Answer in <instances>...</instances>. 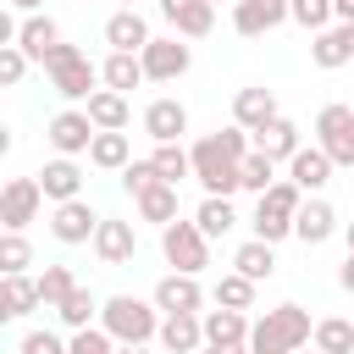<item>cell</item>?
<instances>
[{
	"label": "cell",
	"instance_id": "3957f363",
	"mask_svg": "<svg viewBox=\"0 0 354 354\" xmlns=\"http://www.w3.org/2000/svg\"><path fill=\"white\" fill-rule=\"evenodd\" d=\"M100 326L111 332V343H149L160 332V310H155V299L116 293V299L100 304Z\"/></svg>",
	"mask_w": 354,
	"mask_h": 354
},
{
	"label": "cell",
	"instance_id": "4dcf8cb0",
	"mask_svg": "<svg viewBox=\"0 0 354 354\" xmlns=\"http://www.w3.org/2000/svg\"><path fill=\"white\" fill-rule=\"evenodd\" d=\"M133 205H138V216H144V221H155V227H171V221H177V188H171V183L144 188Z\"/></svg>",
	"mask_w": 354,
	"mask_h": 354
},
{
	"label": "cell",
	"instance_id": "603a6c76",
	"mask_svg": "<svg viewBox=\"0 0 354 354\" xmlns=\"http://www.w3.org/2000/svg\"><path fill=\"white\" fill-rule=\"evenodd\" d=\"M310 61H315L321 72L348 66V61H354V22H337V28L315 33V39H310Z\"/></svg>",
	"mask_w": 354,
	"mask_h": 354
},
{
	"label": "cell",
	"instance_id": "1f68e13d",
	"mask_svg": "<svg viewBox=\"0 0 354 354\" xmlns=\"http://www.w3.org/2000/svg\"><path fill=\"white\" fill-rule=\"evenodd\" d=\"M194 227H199L205 238H227V232L238 227V210H232V199H216V194H205V205L194 210Z\"/></svg>",
	"mask_w": 354,
	"mask_h": 354
},
{
	"label": "cell",
	"instance_id": "d6a6232c",
	"mask_svg": "<svg viewBox=\"0 0 354 354\" xmlns=\"http://www.w3.org/2000/svg\"><path fill=\"white\" fill-rule=\"evenodd\" d=\"M55 315H61V326L83 332V326H94V321H100V299H94V293H88L83 282H77V288H72V293H66V299L55 304Z\"/></svg>",
	"mask_w": 354,
	"mask_h": 354
},
{
	"label": "cell",
	"instance_id": "8d00e7d4",
	"mask_svg": "<svg viewBox=\"0 0 354 354\" xmlns=\"http://www.w3.org/2000/svg\"><path fill=\"white\" fill-rule=\"evenodd\" d=\"M271 183H277V160H266L260 149H249V155L238 160V188H249V194L260 199V194H266Z\"/></svg>",
	"mask_w": 354,
	"mask_h": 354
},
{
	"label": "cell",
	"instance_id": "8992f818",
	"mask_svg": "<svg viewBox=\"0 0 354 354\" xmlns=\"http://www.w3.org/2000/svg\"><path fill=\"white\" fill-rule=\"evenodd\" d=\"M160 254H166V266L171 271H183V277H199L205 266H210V238L194 227V221H171V227H160Z\"/></svg>",
	"mask_w": 354,
	"mask_h": 354
},
{
	"label": "cell",
	"instance_id": "60d3db41",
	"mask_svg": "<svg viewBox=\"0 0 354 354\" xmlns=\"http://www.w3.org/2000/svg\"><path fill=\"white\" fill-rule=\"evenodd\" d=\"M72 288H77V282H72V271H66V266H44V271H39V299H44V310H55Z\"/></svg>",
	"mask_w": 354,
	"mask_h": 354
},
{
	"label": "cell",
	"instance_id": "7c38bea8",
	"mask_svg": "<svg viewBox=\"0 0 354 354\" xmlns=\"http://www.w3.org/2000/svg\"><path fill=\"white\" fill-rule=\"evenodd\" d=\"M199 304H205V288H199V277L166 271V277L155 282V310H160V315H199Z\"/></svg>",
	"mask_w": 354,
	"mask_h": 354
},
{
	"label": "cell",
	"instance_id": "ab89813d",
	"mask_svg": "<svg viewBox=\"0 0 354 354\" xmlns=\"http://www.w3.org/2000/svg\"><path fill=\"white\" fill-rule=\"evenodd\" d=\"M288 17L310 33H326L332 28V0H288Z\"/></svg>",
	"mask_w": 354,
	"mask_h": 354
},
{
	"label": "cell",
	"instance_id": "2e32d148",
	"mask_svg": "<svg viewBox=\"0 0 354 354\" xmlns=\"http://www.w3.org/2000/svg\"><path fill=\"white\" fill-rule=\"evenodd\" d=\"M332 171H337V166L326 160V149H321V144H304V149L288 160V183H293L304 199H310V194H321V188L332 183Z\"/></svg>",
	"mask_w": 354,
	"mask_h": 354
},
{
	"label": "cell",
	"instance_id": "44dd1931",
	"mask_svg": "<svg viewBox=\"0 0 354 354\" xmlns=\"http://www.w3.org/2000/svg\"><path fill=\"white\" fill-rule=\"evenodd\" d=\"M61 44V22L55 17H44V11H33V17H22V28H17V50L33 61V66H44V55Z\"/></svg>",
	"mask_w": 354,
	"mask_h": 354
},
{
	"label": "cell",
	"instance_id": "ac0fdd59",
	"mask_svg": "<svg viewBox=\"0 0 354 354\" xmlns=\"http://www.w3.org/2000/svg\"><path fill=\"white\" fill-rule=\"evenodd\" d=\"M160 17L171 22L177 39H205L216 28V6L210 0H160Z\"/></svg>",
	"mask_w": 354,
	"mask_h": 354
},
{
	"label": "cell",
	"instance_id": "bcb514c9",
	"mask_svg": "<svg viewBox=\"0 0 354 354\" xmlns=\"http://www.w3.org/2000/svg\"><path fill=\"white\" fill-rule=\"evenodd\" d=\"M17 28H22V22L11 17V6H0V50H6V44H17Z\"/></svg>",
	"mask_w": 354,
	"mask_h": 354
},
{
	"label": "cell",
	"instance_id": "83f0119b",
	"mask_svg": "<svg viewBox=\"0 0 354 354\" xmlns=\"http://www.w3.org/2000/svg\"><path fill=\"white\" fill-rule=\"evenodd\" d=\"M83 111H88L94 133H127V122H133V105H127V94H111V88H94Z\"/></svg>",
	"mask_w": 354,
	"mask_h": 354
},
{
	"label": "cell",
	"instance_id": "cb8c5ba5",
	"mask_svg": "<svg viewBox=\"0 0 354 354\" xmlns=\"http://www.w3.org/2000/svg\"><path fill=\"white\" fill-rule=\"evenodd\" d=\"M44 299H39V277H0V326H11V321H22V315H33Z\"/></svg>",
	"mask_w": 354,
	"mask_h": 354
},
{
	"label": "cell",
	"instance_id": "816d5d0a",
	"mask_svg": "<svg viewBox=\"0 0 354 354\" xmlns=\"http://www.w3.org/2000/svg\"><path fill=\"white\" fill-rule=\"evenodd\" d=\"M116 354H149L144 343H116Z\"/></svg>",
	"mask_w": 354,
	"mask_h": 354
},
{
	"label": "cell",
	"instance_id": "ffe728a7",
	"mask_svg": "<svg viewBox=\"0 0 354 354\" xmlns=\"http://www.w3.org/2000/svg\"><path fill=\"white\" fill-rule=\"evenodd\" d=\"M205 348H249V315L243 310H205Z\"/></svg>",
	"mask_w": 354,
	"mask_h": 354
},
{
	"label": "cell",
	"instance_id": "30bf717a",
	"mask_svg": "<svg viewBox=\"0 0 354 354\" xmlns=\"http://www.w3.org/2000/svg\"><path fill=\"white\" fill-rule=\"evenodd\" d=\"M44 138H50V149L55 155H88V144H94V122H88V111H55L50 116V127H44Z\"/></svg>",
	"mask_w": 354,
	"mask_h": 354
},
{
	"label": "cell",
	"instance_id": "8fae6325",
	"mask_svg": "<svg viewBox=\"0 0 354 354\" xmlns=\"http://www.w3.org/2000/svg\"><path fill=\"white\" fill-rule=\"evenodd\" d=\"M50 232H55V243H94L100 210H94L88 199H66V205L50 210Z\"/></svg>",
	"mask_w": 354,
	"mask_h": 354
},
{
	"label": "cell",
	"instance_id": "7bdbcfd3",
	"mask_svg": "<svg viewBox=\"0 0 354 354\" xmlns=\"http://www.w3.org/2000/svg\"><path fill=\"white\" fill-rule=\"evenodd\" d=\"M28 66H33V61H28L17 44H6V50H0V88H17V83L28 77Z\"/></svg>",
	"mask_w": 354,
	"mask_h": 354
},
{
	"label": "cell",
	"instance_id": "6da1fadb",
	"mask_svg": "<svg viewBox=\"0 0 354 354\" xmlns=\"http://www.w3.org/2000/svg\"><path fill=\"white\" fill-rule=\"evenodd\" d=\"M249 149H254V144H249V133H243L238 122H232V127H216V133H205V138H194L188 160H194L199 188L216 194V199H232V194H238V160H243Z\"/></svg>",
	"mask_w": 354,
	"mask_h": 354
},
{
	"label": "cell",
	"instance_id": "9f6ffc18",
	"mask_svg": "<svg viewBox=\"0 0 354 354\" xmlns=\"http://www.w3.org/2000/svg\"><path fill=\"white\" fill-rule=\"evenodd\" d=\"M299 354H321V348H299Z\"/></svg>",
	"mask_w": 354,
	"mask_h": 354
},
{
	"label": "cell",
	"instance_id": "7402d4cb",
	"mask_svg": "<svg viewBox=\"0 0 354 354\" xmlns=\"http://www.w3.org/2000/svg\"><path fill=\"white\" fill-rule=\"evenodd\" d=\"M332 232H337V210H332V199L310 194V199L299 205V216H293V238H299V243H326Z\"/></svg>",
	"mask_w": 354,
	"mask_h": 354
},
{
	"label": "cell",
	"instance_id": "d6986e66",
	"mask_svg": "<svg viewBox=\"0 0 354 354\" xmlns=\"http://www.w3.org/2000/svg\"><path fill=\"white\" fill-rule=\"evenodd\" d=\"M94 254L105 266H127L138 254V232L133 221H116V216H100V232H94Z\"/></svg>",
	"mask_w": 354,
	"mask_h": 354
},
{
	"label": "cell",
	"instance_id": "f907efd6",
	"mask_svg": "<svg viewBox=\"0 0 354 354\" xmlns=\"http://www.w3.org/2000/svg\"><path fill=\"white\" fill-rule=\"evenodd\" d=\"M11 144H17V138H11V127H6V122H0V160H6V155H11Z\"/></svg>",
	"mask_w": 354,
	"mask_h": 354
},
{
	"label": "cell",
	"instance_id": "d4e9b609",
	"mask_svg": "<svg viewBox=\"0 0 354 354\" xmlns=\"http://www.w3.org/2000/svg\"><path fill=\"white\" fill-rule=\"evenodd\" d=\"M149 39H155V33H149L144 11H111V17H105V44H111V50H122V55H138Z\"/></svg>",
	"mask_w": 354,
	"mask_h": 354
},
{
	"label": "cell",
	"instance_id": "6f0895ef",
	"mask_svg": "<svg viewBox=\"0 0 354 354\" xmlns=\"http://www.w3.org/2000/svg\"><path fill=\"white\" fill-rule=\"evenodd\" d=\"M210 6H216V0H210Z\"/></svg>",
	"mask_w": 354,
	"mask_h": 354
},
{
	"label": "cell",
	"instance_id": "5bb4252c",
	"mask_svg": "<svg viewBox=\"0 0 354 354\" xmlns=\"http://www.w3.org/2000/svg\"><path fill=\"white\" fill-rule=\"evenodd\" d=\"M144 133H149L155 144H183V133H188V105L171 100V94L149 100V105H144Z\"/></svg>",
	"mask_w": 354,
	"mask_h": 354
},
{
	"label": "cell",
	"instance_id": "f35d334b",
	"mask_svg": "<svg viewBox=\"0 0 354 354\" xmlns=\"http://www.w3.org/2000/svg\"><path fill=\"white\" fill-rule=\"evenodd\" d=\"M249 304H254V282L238 277V271H227L216 282V310H249Z\"/></svg>",
	"mask_w": 354,
	"mask_h": 354
},
{
	"label": "cell",
	"instance_id": "f546056e",
	"mask_svg": "<svg viewBox=\"0 0 354 354\" xmlns=\"http://www.w3.org/2000/svg\"><path fill=\"white\" fill-rule=\"evenodd\" d=\"M100 83H105L111 94H127V88H138V83H144V66H138V55H122V50H111V55L100 61Z\"/></svg>",
	"mask_w": 354,
	"mask_h": 354
},
{
	"label": "cell",
	"instance_id": "f1b7e54d",
	"mask_svg": "<svg viewBox=\"0 0 354 354\" xmlns=\"http://www.w3.org/2000/svg\"><path fill=\"white\" fill-rule=\"evenodd\" d=\"M232 271H238V277H249L254 288H260V282H271V271H277V243H260V238L238 243V254H232Z\"/></svg>",
	"mask_w": 354,
	"mask_h": 354
},
{
	"label": "cell",
	"instance_id": "277c9868",
	"mask_svg": "<svg viewBox=\"0 0 354 354\" xmlns=\"http://www.w3.org/2000/svg\"><path fill=\"white\" fill-rule=\"evenodd\" d=\"M44 77H50V88H55L61 100H83V105H88L94 83H100V66L88 61V50H77V44L61 39V44L44 55Z\"/></svg>",
	"mask_w": 354,
	"mask_h": 354
},
{
	"label": "cell",
	"instance_id": "ba28073f",
	"mask_svg": "<svg viewBox=\"0 0 354 354\" xmlns=\"http://www.w3.org/2000/svg\"><path fill=\"white\" fill-rule=\"evenodd\" d=\"M138 66H144V83H177V77L194 66V50H188L177 33H166V39H149V44L138 50Z\"/></svg>",
	"mask_w": 354,
	"mask_h": 354
},
{
	"label": "cell",
	"instance_id": "52a82bcc",
	"mask_svg": "<svg viewBox=\"0 0 354 354\" xmlns=\"http://www.w3.org/2000/svg\"><path fill=\"white\" fill-rule=\"evenodd\" d=\"M315 144L326 149V160L332 166H343V171H354V105H321V116H315Z\"/></svg>",
	"mask_w": 354,
	"mask_h": 354
},
{
	"label": "cell",
	"instance_id": "ee69618b",
	"mask_svg": "<svg viewBox=\"0 0 354 354\" xmlns=\"http://www.w3.org/2000/svg\"><path fill=\"white\" fill-rule=\"evenodd\" d=\"M17 354H66V343H61V337H55L50 326H33V332H22Z\"/></svg>",
	"mask_w": 354,
	"mask_h": 354
},
{
	"label": "cell",
	"instance_id": "7dc6e473",
	"mask_svg": "<svg viewBox=\"0 0 354 354\" xmlns=\"http://www.w3.org/2000/svg\"><path fill=\"white\" fill-rule=\"evenodd\" d=\"M337 282H343V293H354V254L337 266Z\"/></svg>",
	"mask_w": 354,
	"mask_h": 354
},
{
	"label": "cell",
	"instance_id": "e575fe53",
	"mask_svg": "<svg viewBox=\"0 0 354 354\" xmlns=\"http://www.w3.org/2000/svg\"><path fill=\"white\" fill-rule=\"evenodd\" d=\"M88 160H94L100 171H122V166L133 160V144H127V133H94V144H88Z\"/></svg>",
	"mask_w": 354,
	"mask_h": 354
},
{
	"label": "cell",
	"instance_id": "db71d44e",
	"mask_svg": "<svg viewBox=\"0 0 354 354\" xmlns=\"http://www.w3.org/2000/svg\"><path fill=\"white\" fill-rule=\"evenodd\" d=\"M205 354H249V348H205Z\"/></svg>",
	"mask_w": 354,
	"mask_h": 354
},
{
	"label": "cell",
	"instance_id": "9a60e30c",
	"mask_svg": "<svg viewBox=\"0 0 354 354\" xmlns=\"http://www.w3.org/2000/svg\"><path fill=\"white\" fill-rule=\"evenodd\" d=\"M39 194L50 199V205H66V199H83V166L77 160H66V155H55V160H44L39 171Z\"/></svg>",
	"mask_w": 354,
	"mask_h": 354
},
{
	"label": "cell",
	"instance_id": "681fc988",
	"mask_svg": "<svg viewBox=\"0 0 354 354\" xmlns=\"http://www.w3.org/2000/svg\"><path fill=\"white\" fill-rule=\"evenodd\" d=\"M332 17L337 22H354V0H332Z\"/></svg>",
	"mask_w": 354,
	"mask_h": 354
},
{
	"label": "cell",
	"instance_id": "7a4b0ae2",
	"mask_svg": "<svg viewBox=\"0 0 354 354\" xmlns=\"http://www.w3.org/2000/svg\"><path fill=\"white\" fill-rule=\"evenodd\" d=\"M310 332H315V321L304 304H277L249 326V354H299V348H310Z\"/></svg>",
	"mask_w": 354,
	"mask_h": 354
},
{
	"label": "cell",
	"instance_id": "74e56055",
	"mask_svg": "<svg viewBox=\"0 0 354 354\" xmlns=\"http://www.w3.org/2000/svg\"><path fill=\"white\" fill-rule=\"evenodd\" d=\"M33 266V243L22 232H0V277H22Z\"/></svg>",
	"mask_w": 354,
	"mask_h": 354
},
{
	"label": "cell",
	"instance_id": "c3c4849f",
	"mask_svg": "<svg viewBox=\"0 0 354 354\" xmlns=\"http://www.w3.org/2000/svg\"><path fill=\"white\" fill-rule=\"evenodd\" d=\"M11 11H22V17H33V11H44V0H6Z\"/></svg>",
	"mask_w": 354,
	"mask_h": 354
},
{
	"label": "cell",
	"instance_id": "836d02e7",
	"mask_svg": "<svg viewBox=\"0 0 354 354\" xmlns=\"http://www.w3.org/2000/svg\"><path fill=\"white\" fill-rule=\"evenodd\" d=\"M310 343H315L321 354H354V321H348V315H326V321H315Z\"/></svg>",
	"mask_w": 354,
	"mask_h": 354
},
{
	"label": "cell",
	"instance_id": "f5cc1de1",
	"mask_svg": "<svg viewBox=\"0 0 354 354\" xmlns=\"http://www.w3.org/2000/svg\"><path fill=\"white\" fill-rule=\"evenodd\" d=\"M343 238H348V254H354V221H343Z\"/></svg>",
	"mask_w": 354,
	"mask_h": 354
},
{
	"label": "cell",
	"instance_id": "f6af8a7d",
	"mask_svg": "<svg viewBox=\"0 0 354 354\" xmlns=\"http://www.w3.org/2000/svg\"><path fill=\"white\" fill-rule=\"evenodd\" d=\"M155 183H160V177H155V166H149V160H127V166H122V188H127L133 199H138L144 188H155Z\"/></svg>",
	"mask_w": 354,
	"mask_h": 354
},
{
	"label": "cell",
	"instance_id": "b9f144b4",
	"mask_svg": "<svg viewBox=\"0 0 354 354\" xmlns=\"http://www.w3.org/2000/svg\"><path fill=\"white\" fill-rule=\"evenodd\" d=\"M66 354H116V343H111V332L94 321V326H83V332H72Z\"/></svg>",
	"mask_w": 354,
	"mask_h": 354
},
{
	"label": "cell",
	"instance_id": "11a10c76",
	"mask_svg": "<svg viewBox=\"0 0 354 354\" xmlns=\"http://www.w3.org/2000/svg\"><path fill=\"white\" fill-rule=\"evenodd\" d=\"M116 11H138V0H116Z\"/></svg>",
	"mask_w": 354,
	"mask_h": 354
},
{
	"label": "cell",
	"instance_id": "4316f807",
	"mask_svg": "<svg viewBox=\"0 0 354 354\" xmlns=\"http://www.w3.org/2000/svg\"><path fill=\"white\" fill-rule=\"evenodd\" d=\"M199 315H205V310H199ZM199 315H160L155 343H160L166 354H199V348H205V326H199Z\"/></svg>",
	"mask_w": 354,
	"mask_h": 354
},
{
	"label": "cell",
	"instance_id": "d590c367",
	"mask_svg": "<svg viewBox=\"0 0 354 354\" xmlns=\"http://www.w3.org/2000/svg\"><path fill=\"white\" fill-rule=\"evenodd\" d=\"M149 166H155V177L160 183H183V177H194V160H188V149L183 144H155V155H149Z\"/></svg>",
	"mask_w": 354,
	"mask_h": 354
},
{
	"label": "cell",
	"instance_id": "4fadbf2b",
	"mask_svg": "<svg viewBox=\"0 0 354 354\" xmlns=\"http://www.w3.org/2000/svg\"><path fill=\"white\" fill-rule=\"evenodd\" d=\"M282 111H277V94L266 88V83H249V88H238L232 94V122L243 127V133H260V127H271Z\"/></svg>",
	"mask_w": 354,
	"mask_h": 354
},
{
	"label": "cell",
	"instance_id": "484cf974",
	"mask_svg": "<svg viewBox=\"0 0 354 354\" xmlns=\"http://www.w3.org/2000/svg\"><path fill=\"white\" fill-rule=\"evenodd\" d=\"M249 144H254L266 160H293V155L304 149V138H299V122H293V116H277L271 127L249 133Z\"/></svg>",
	"mask_w": 354,
	"mask_h": 354
},
{
	"label": "cell",
	"instance_id": "9c48e42d",
	"mask_svg": "<svg viewBox=\"0 0 354 354\" xmlns=\"http://www.w3.org/2000/svg\"><path fill=\"white\" fill-rule=\"evenodd\" d=\"M44 210V194H39V177H11L0 188V232H28Z\"/></svg>",
	"mask_w": 354,
	"mask_h": 354
},
{
	"label": "cell",
	"instance_id": "5b68a950",
	"mask_svg": "<svg viewBox=\"0 0 354 354\" xmlns=\"http://www.w3.org/2000/svg\"><path fill=\"white\" fill-rule=\"evenodd\" d=\"M299 205H304V194L288 183V177H277L260 199H254V216H249V227H254V238L260 243H282L288 232H293V216H299Z\"/></svg>",
	"mask_w": 354,
	"mask_h": 354
},
{
	"label": "cell",
	"instance_id": "e0dca14e",
	"mask_svg": "<svg viewBox=\"0 0 354 354\" xmlns=\"http://www.w3.org/2000/svg\"><path fill=\"white\" fill-rule=\"evenodd\" d=\"M288 22V0H232V28L243 39H260Z\"/></svg>",
	"mask_w": 354,
	"mask_h": 354
}]
</instances>
